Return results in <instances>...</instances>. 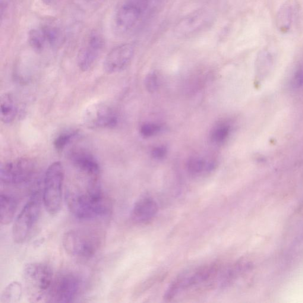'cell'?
Listing matches in <instances>:
<instances>
[{
  "instance_id": "obj_1",
  "label": "cell",
  "mask_w": 303,
  "mask_h": 303,
  "mask_svg": "<svg viewBox=\"0 0 303 303\" xmlns=\"http://www.w3.org/2000/svg\"><path fill=\"white\" fill-rule=\"evenodd\" d=\"M68 209L76 219L92 221L103 219L111 212L112 204L98 180H90L84 189H69L65 194Z\"/></svg>"
},
{
  "instance_id": "obj_2",
  "label": "cell",
  "mask_w": 303,
  "mask_h": 303,
  "mask_svg": "<svg viewBox=\"0 0 303 303\" xmlns=\"http://www.w3.org/2000/svg\"><path fill=\"white\" fill-rule=\"evenodd\" d=\"M103 236L99 231L91 229H73L65 233L62 245L72 257L89 259L96 255L102 245Z\"/></svg>"
},
{
  "instance_id": "obj_3",
  "label": "cell",
  "mask_w": 303,
  "mask_h": 303,
  "mask_svg": "<svg viewBox=\"0 0 303 303\" xmlns=\"http://www.w3.org/2000/svg\"><path fill=\"white\" fill-rule=\"evenodd\" d=\"M23 277L25 288L31 302H39L45 299L51 288L54 277L49 265L43 263L26 265Z\"/></svg>"
},
{
  "instance_id": "obj_4",
  "label": "cell",
  "mask_w": 303,
  "mask_h": 303,
  "mask_svg": "<svg viewBox=\"0 0 303 303\" xmlns=\"http://www.w3.org/2000/svg\"><path fill=\"white\" fill-rule=\"evenodd\" d=\"M222 270V265L214 263L179 275L170 284L164 298L167 301H170L186 290L202 284H208L217 279Z\"/></svg>"
},
{
  "instance_id": "obj_5",
  "label": "cell",
  "mask_w": 303,
  "mask_h": 303,
  "mask_svg": "<svg viewBox=\"0 0 303 303\" xmlns=\"http://www.w3.org/2000/svg\"><path fill=\"white\" fill-rule=\"evenodd\" d=\"M64 175L62 164L55 162L47 168L44 176L42 200L47 212L52 215L61 209Z\"/></svg>"
},
{
  "instance_id": "obj_6",
  "label": "cell",
  "mask_w": 303,
  "mask_h": 303,
  "mask_svg": "<svg viewBox=\"0 0 303 303\" xmlns=\"http://www.w3.org/2000/svg\"><path fill=\"white\" fill-rule=\"evenodd\" d=\"M41 211L39 192H34L18 214L12 229L13 241L17 244L26 242L39 220Z\"/></svg>"
},
{
  "instance_id": "obj_7",
  "label": "cell",
  "mask_w": 303,
  "mask_h": 303,
  "mask_svg": "<svg viewBox=\"0 0 303 303\" xmlns=\"http://www.w3.org/2000/svg\"><path fill=\"white\" fill-rule=\"evenodd\" d=\"M84 280L74 272H64L54 277L46 302L71 303L75 302L83 291Z\"/></svg>"
},
{
  "instance_id": "obj_8",
  "label": "cell",
  "mask_w": 303,
  "mask_h": 303,
  "mask_svg": "<svg viewBox=\"0 0 303 303\" xmlns=\"http://www.w3.org/2000/svg\"><path fill=\"white\" fill-rule=\"evenodd\" d=\"M36 173L33 161L22 157L2 164L0 168V179L7 185H20L29 182Z\"/></svg>"
},
{
  "instance_id": "obj_9",
  "label": "cell",
  "mask_w": 303,
  "mask_h": 303,
  "mask_svg": "<svg viewBox=\"0 0 303 303\" xmlns=\"http://www.w3.org/2000/svg\"><path fill=\"white\" fill-rule=\"evenodd\" d=\"M83 122L91 129H111L118 125L119 118L112 106L104 103H97L85 110Z\"/></svg>"
},
{
  "instance_id": "obj_10",
  "label": "cell",
  "mask_w": 303,
  "mask_h": 303,
  "mask_svg": "<svg viewBox=\"0 0 303 303\" xmlns=\"http://www.w3.org/2000/svg\"><path fill=\"white\" fill-rule=\"evenodd\" d=\"M148 2L144 0H126L119 8L116 23L123 30L131 29L137 25L147 10Z\"/></svg>"
},
{
  "instance_id": "obj_11",
  "label": "cell",
  "mask_w": 303,
  "mask_h": 303,
  "mask_svg": "<svg viewBox=\"0 0 303 303\" xmlns=\"http://www.w3.org/2000/svg\"><path fill=\"white\" fill-rule=\"evenodd\" d=\"M212 20L213 17L209 12L200 9L180 20L175 27V34L180 37L191 36L206 28Z\"/></svg>"
},
{
  "instance_id": "obj_12",
  "label": "cell",
  "mask_w": 303,
  "mask_h": 303,
  "mask_svg": "<svg viewBox=\"0 0 303 303\" xmlns=\"http://www.w3.org/2000/svg\"><path fill=\"white\" fill-rule=\"evenodd\" d=\"M104 44V38L101 34L97 33L91 34L86 44L78 53V65L81 70L86 72L93 67L102 52Z\"/></svg>"
},
{
  "instance_id": "obj_13",
  "label": "cell",
  "mask_w": 303,
  "mask_h": 303,
  "mask_svg": "<svg viewBox=\"0 0 303 303\" xmlns=\"http://www.w3.org/2000/svg\"><path fill=\"white\" fill-rule=\"evenodd\" d=\"M134 53V47L131 44H123L115 47L104 59V70L108 74L123 70L130 64Z\"/></svg>"
},
{
  "instance_id": "obj_14",
  "label": "cell",
  "mask_w": 303,
  "mask_h": 303,
  "mask_svg": "<svg viewBox=\"0 0 303 303\" xmlns=\"http://www.w3.org/2000/svg\"><path fill=\"white\" fill-rule=\"evenodd\" d=\"M69 159L76 168L88 176L90 180H98L100 166L92 154L84 150H74L69 154Z\"/></svg>"
},
{
  "instance_id": "obj_15",
  "label": "cell",
  "mask_w": 303,
  "mask_h": 303,
  "mask_svg": "<svg viewBox=\"0 0 303 303\" xmlns=\"http://www.w3.org/2000/svg\"><path fill=\"white\" fill-rule=\"evenodd\" d=\"M158 206L152 198L145 197L136 202L131 212L134 222L145 224L152 220L158 212Z\"/></svg>"
},
{
  "instance_id": "obj_16",
  "label": "cell",
  "mask_w": 303,
  "mask_h": 303,
  "mask_svg": "<svg viewBox=\"0 0 303 303\" xmlns=\"http://www.w3.org/2000/svg\"><path fill=\"white\" fill-rule=\"evenodd\" d=\"M18 207V200L13 195L1 192L0 195V222L7 225L14 219Z\"/></svg>"
},
{
  "instance_id": "obj_17",
  "label": "cell",
  "mask_w": 303,
  "mask_h": 303,
  "mask_svg": "<svg viewBox=\"0 0 303 303\" xmlns=\"http://www.w3.org/2000/svg\"><path fill=\"white\" fill-rule=\"evenodd\" d=\"M295 8L292 2L287 1L281 6L276 17V27L280 32H289L295 17Z\"/></svg>"
},
{
  "instance_id": "obj_18",
  "label": "cell",
  "mask_w": 303,
  "mask_h": 303,
  "mask_svg": "<svg viewBox=\"0 0 303 303\" xmlns=\"http://www.w3.org/2000/svg\"><path fill=\"white\" fill-rule=\"evenodd\" d=\"M17 115L16 103L10 94H4L0 101V117L1 121L8 124L14 121Z\"/></svg>"
},
{
  "instance_id": "obj_19",
  "label": "cell",
  "mask_w": 303,
  "mask_h": 303,
  "mask_svg": "<svg viewBox=\"0 0 303 303\" xmlns=\"http://www.w3.org/2000/svg\"><path fill=\"white\" fill-rule=\"evenodd\" d=\"M188 172L192 175H200L204 172H210L215 168V163L213 162H206L198 157H192L189 159L187 164Z\"/></svg>"
},
{
  "instance_id": "obj_20",
  "label": "cell",
  "mask_w": 303,
  "mask_h": 303,
  "mask_svg": "<svg viewBox=\"0 0 303 303\" xmlns=\"http://www.w3.org/2000/svg\"><path fill=\"white\" fill-rule=\"evenodd\" d=\"M23 295V287L20 283L13 282L9 283L3 290L0 296V302L5 303H14L20 301Z\"/></svg>"
},
{
  "instance_id": "obj_21",
  "label": "cell",
  "mask_w": 303,
  "mask_h": 303,
  "mask_svg": "<svg viewBox=\"0 0 303 303\" xmlns=\"http://www.w3.org/2000/svg\"><path fill=\"white\" fill-rule=\"evenodd\" d=\"M46 42L52 47H59L64 43V37L60 28L56 26H45L42 28Z\"/></svg>"
},
{
  "instance_id": "obj_22",
  "label": "cell",
  "mask_w": 303,
  "mask_h": 303,
  "mask_svg": "<svg viewBox=\"0 0 303 303\" xmlns=\"http://www.w3.org/2000/svg\"><path fill=\"white\" fill-rule=\"evenodd\" d=\"M78 134L77 130H68L61 133L53 141V146L57 151L64 150L74 140Z\"/></svg>"
},
{
  "instance_id": "obj_23",
  "label": "cell",
  "mask_w": 303,
  "mask_h": 303,
  "mask_svg": "<svg viewBox=\"0 0 303 303\" xmlns=\"http://www.w3.org/2000/svg\"><path fill=\"white\" fill-rule=\"evenodd\" d=\"M46 42L45 34L41 29H32L28 33V43L34 50L41 51Z\"/></svg>"
},
{
  "instance_id": "obj_24",
  "label": "cell",
  "mask_w": 303,
  "mask_h": 303,
  "mask_svg": "<svg viewBox=\"0 0 303 303\" xmlns=\"http://www.w3.org/2000/svg\"><path fill=\"white\" fill-rule=\"evenodd\" d=\"M229 134V126L226 124H220L216 126L211 131V140L216 144H222L228 138Z\"/></svg>"
},
{
  "instance_id": "obj_25",
  "label": "cell",
  "mask_w": 303,
  "mask_h": 303,
  "mask_svg": "<svg viewBox=\"0 0 303 303\" xmlns=\"http://www.w3.org/2000/svg\"><path fill=\"white\" fill-rule=\"evenodd\" d=\"M161 129V126L155 123H145L140 128V133L142 137L150 138L159 134Z\"/></svg>"
},
{
  "instance_id": "obj_26",
  "label": "cell",
  "mask_w": 303,
  "mask_h": 303,
  "mask_svg": "<svg viewBox=\"0 0 303 303\" xmlns=\"http://www.w3.org/2000/svg\"><path fill=\"white\" fill-rule=\"evenodd\" d=\"M145 87L150 93H154L158 88L159 82L157 76L154 72L148 74L145 81Z\"/></svg>"
},
{
  "instance_id": "obj_27",
  "label": "cell",
  "mask_w": 303,
  "mask_h": 303,
  "mask_svg": "<svg viewBox=\"0 0 303 303\" xmlns=\"http://www.w3.org/2000/svg\"><path fill=\"white\" fill-rule=\"evenodd\" d=\"M167 154V148L164 146H159L154 148L151 152V155L155 159H162L165 157Z\"/></svg>"
},
{
  "instance_id": "obj_28",
  "label": "cell",
  "mask_w": 303,
  "mask_h": 303,
  "mask_svg": "<svg viewBox=\"0 0 303 303\" xmlns=\"http://www.w3.org/2000/svg\"><path fill=\"white\" fill-rule=\"evenodd\" d=\"M43 2L46 5H49L51 4L52 0H42Z\"/></svg>"
},
{
  "instance_id": "obj_29",
  "label": "cell",
  "mask_w": 303,
  "mask_h": 303,
  "mask_svg": "<svg viewBox=\"0 0 303 303\" xmlns=\"http://www.w3.org/2000/svg\"><path fill=\"white\" fill-rule=\"evenodd\" d=\"M144 1L149 2L151 0H144Z\"/></svg>"
}]
</instances>
